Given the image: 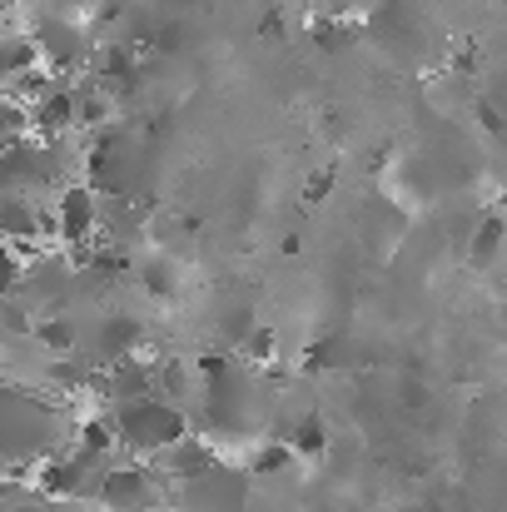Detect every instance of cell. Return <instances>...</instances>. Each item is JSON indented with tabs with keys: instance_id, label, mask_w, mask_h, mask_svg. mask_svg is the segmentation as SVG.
<instances>
[{
	"instance_id": "6da1fadb",
	"label": "cell",
	"mask_w": 507,
	"mask_h": 512,
	"mask_svg": "<svg viewBox=\"0 0 507 512\" xmlns=\"http://www.w3.org/2000/svg\"><path fill=\"white\" fill-rule=\"evenodd\" d=\"M115 428H120V448L135 458H160L169 443H179L189 433V413L179 403H169L160 393L115 403Z\"/></svg>"
},
{
	"instance_id": "7a4b0ae2",
	"label": "cell",
	"mask_w": 507,
	"mask_h": 512,
	"mask_svg": "<svg viewBox=\"0 0 507 512\" xmlns=\"http://www.w3.org/2000/svg\"><path fill=\"white\" fill-rule=\"evenodd\" d=\"M70 155L65 140H45V135H25L0 155V194H35V189H55L70 184Z\"/></svg>"
},
{
	"instance_id": "3957f363",
	"label": "cell",
	"mask_w": 507,
	"mask_h": 512,
	"mask_svg": "<svg viewBox=\"0 0 507 512\" xmlns=\"http://www.w3.org/2000/svg\"><path fill=\"white\" fill-rule=\"evenodd\" d=\"M160 478H165V473H160L155 463H110L95 498L110 512H155V508H165Z\"/></svg>"
},
{
	"instance_id": "277c9868",
	"label": "cell",
	"mask_w": 507,
	"mask_h": 512,
	"mask_svg": "<svg viewBox=\"0 0 507 512\" xmlns=\"http://www.w3.org/2000/svg\"><path fill=\"white\" fill-rule=\"evenodd\" d=\"M55 239L65 244V249H75V244H90V239H100V224H105V204H100V189L95 184H60V194H55Z\"/></svg>"
},
{
	"instance_id": "5b68a950",
	"label": "cell",
	"mask_w": 507,
	"mask_h": 512,
	"mask_svg": "<svg viewBox=\"0 0 507 512\" xmlns=\"http://www.w3.org/2000/svg\"><path fill=\"white\" fill-rule=\"evenodd\" d=\"M30 40H35V50H40V65H50V70H60V75H70V70H80V65L90 60V40H85V30H80L75 20H65V15H45V20H35Z\"/></svg>"
},
{
	"instance_id": "8992f818",
	"label": "cell",
	"mask_w": 507,
	"mask_h": 512,
	"mask_svg": "<svg viewBox=\"0 0 507 512\" xmlns=\"http://www.w3.org/2000/svg\"><path fill=\"white\" fill-rule=\"evenodd\" d=\"M244 483H249V468L219 463V468H209L204 478L179 483L184 498H189V508L184 512H239L244 508Z\"/></svg>"
},
{
	"instance_id": "52a82bcc",
	"label": "cell",
	"mask_w": 507,
	"mask_h": 512,
	"mask_svg": "<svg viewBox=\"0 0 507 512\" xmlns=\"http://www.w3.org/2000/svg\"><path fill=\"white\" fill-rule=\"evenodd\" d=\"M55 234V209H40L30 194H0V239L5 244H40Z\"/></svg>"
},
{
	"instance_id": "ba28073f",
	"label": "cell",
	"mask_w": 507,
	"mask_h": 512,
	"mask_svg": "<svg viewBox=\"0 0 507 512\" xmlns=\"http://www.w3.org/2000/svg\"><path fill=\"white\" fill-rule=\"evenodd\" d=\"M75 264L70 259H55V254H35L25 259V279H20V299H35V304H60L65 294H75Z\"/></svg>"
},
{
	"instance_id": "9c48e42d",
	"label": "cell",
	"mask_w": 507,
	"mask_h": 512,
	"mask_svg": "<svg viewBox=\"0 0 507 512\" xmlns=\"http://www.w3.org/2000/svg\"><path fill=\"white\" fill-rule=\"evenodd\" d=\"M160 473H165L169 483H194V478H204L209 468H219V448L204 438V433H184L179 443H169L160 458H150Z\"/></svg>"
},
{
	"instance_id": "30bf717a",
	"label": "cell",
	"mask_w": 507,
	"mask_h": 512,
	"mask_svg": "<svg viewBox=\"0 0 507 512\" xmlns=\"http://www.w3.org/2000/svg\"><path fill=\"white\" fill-rule=\"evenodd\" d=\"M30 130L45 135V140H65L70 130H80V105H75V90H65L60 80L30 105Z\"/></svg>"
},
{
	"instance_id": "8fae6325",
	"label": "cell",
	"mask_w": 507,
	"mask_h": 512,
	"mask_svg": "<svg viewBox=\"0 0 507 512\" xmlns=\"http://www.w3.org/2000/svg\"><path fill=\"white\" fill-rule=\"evenodd\" d=\"M105 393H110V403H130V398L155 393V363H150V358H140V353H130V358L110 363Z\"/></svg>"
},
{
	"instance_id": "7c38bea8",
	"label": "cell",
	"mask_w": 507,
	"mask_h": 512,
	"mask_svg": "<svg viewBox=\"0 0 507 512\" xmlns=\"http://www.w3.org/2000/svg\"><path fill=\"white\" fill-rule=\"evenodd\" d=\"M95 343H100V358H105V363H120V358H130V353L145 343V324L130 319V314H110V319L100 324Z\"/></svg>"
},
{
	"instance_id": "4fadbf2b",
	"label": "cell",
	"mask_w": 507,
	"mask_h": 512,
	"mask_svg": "<svg viewBox=\"0 0 507 512\" xmlns=\"http://www.w3.org/2000/svg\"><path fill=\"white\" fill-rule=\"evenodd\" d=\"M155 393L169 398V403H179V408L189 413V398H199V373H194L189 363H179V358L155 363Z\"/></svg>"
},
{
	"instance_id": "5bb4252c",
	"label": "cell",
	"mask_w": 507,
	"mask_h": 512,
	"mask_svg": "<svg viewBox=\"0 0 507 512\" xmlns=\"http://www.w3.org/2000/svg\"><path fill=\"white\" fill-rule=\"evenodd\" d=\"M299 463V453H294V443L289 438H279V443H259L254 453H249V478H279V473H289Z\"/></svg>"
},
{
	"instance_id": "9a60e30c",
	"label": "cell",
	"mask_w": 507,
	"mask_h": 512,
	"mask_svg": "<svg viewBox=\"0 0 507 512\" xmlns=\"http://www.w3.org/2000/svg\"><path fill=\"white\" fill-rule=\"evenodd\" d=\"M35 65H40V50H35L30 35H5V40H0V90H5L15 75L35 70Z\"/></svg>"
},
{
	"instance_id": "2e32d148",
	"label": "cell",
	"mask_w": 507,
	"mask_h": 512,
	"mask_svg": "<svg viewBox=\"0 0 507 512\" xmlns=\"http://www.w3.org/2000/svg\"><path fill=\"white\" fill-rule=\"evenodd\" d=\"M140 284H145V294H150V299H160V304L179 299V264H174L169 254L145 259V264H140Z\"/></svg>"
},
{
	"instance_id": "e0dca14e",
	"label": "cell",
	"mask_w": 507,
	"mask_h": 512,
	"mask_svg": "<svg viewBox=\"0 0 507 512\" xmlns=\"http://www.w3.org/2000/svg\"><path fill=\"white\" fill-rule=\"evenodd\" d=\"M289 443H294L299 463H304V458H324V448H329V423H324L319 413H304V418L294 423Z\"/></svg>"
},
{
	"instance_id": "ac0fdd59",
	"label": "cell",
	"mask_w": 507,
	"mask_h": 512,
	"mask_svg": "<svg viewBox=\"0 0 507 512\" xmlns=\"http://www.w3.org/2000/svg\"><path fill=\"white\" fill-rule=\"evenodd\" d=\"M503 239H507V224L498 219V214H488L478 229H473V249H468V259L478 264V269H488L493 259H498V249H503Z\"/></svg>"
},
{
	"instance_id": "d6986e66",
	"label": "cell",
	"mask_w": 507,
	"mask_h": 512,
	"mask_svg": "<svg viewBox=\"0 0 507 512\" xmlns=\"http://www.w3.org/2000/svg\"><path fill=\"white\" fill-rule=\"evenodd\" d=\"M25 135H30V110H25L15 95L0 90V155H5L15 140H25Z\"/></svg>"
},
{
	"instance_id": "ffe728a7",
	"label": "cell",
	"mask_w": 507,
	"mask_h": 512,
	"mask_svg": "<svg viewBox=\"0 0 507 512\" xmlns=\"http://www.w3.org/2000/svg\"><path fill=\"white\" fill-rule=\"evenodd\" d=\"M35 339L45 343L50 353H75L80 334H75V324H70L65 314H50V319H40V324H35Z\"/></svg>"
},
{
	"instance_id": "44dd1931",
	"label": "cell",
	"mask_w": 507,
	"mask_h": 512,
	"mask_svg": "<svg viewBox=\"0 0 507 512\" xmlns=\"http://www.w3.org/2000/svg\"><path fill=\"white\" fill-rule=\"evenodd\" d=\"M20 279H25V259H20V244H5V239H0V299L20 294Z\"/></svg>"
},
{
	"instance_id": "7402d4cb",
	"label": "cell",
	"mask_w": 507,
	"mask_h": 512,
	"mask_svg": "<svg viewBox=\"0 0 507 512\" xmlns=\"http://www.w3.org/2000/svg\"><path fill=\"white\" fill-rule=\"evenodd\" d=\"M0 334H35V319H30V309L10 294V299H0Z\"/></svg>"
},
{
	"instance_id": "603a6c76",
	"label": "cell",
	"mask_w": 507,
	"mask_h": 512,
	"mask_svg": "<svg viewBox=\"0 0 507 512\" xmlns=\"http://www.w3.org/2000/svg\"><path fill=\"white\" fill-rule=\"evenodd\" d=\"M239 348H244L254 363H274V358H279V339H274V329H254V334L239 343Z\"/></svg>"
},
{
	"instance_id": "cb8c5ba5",
	"label": "cell",
	"mask_w": 507,
	"mask_h": 512,
	"mask_svg": "<svg viewBox=\"0 0 507 512\" xmlns=\"http://www.w3.org/2000/svg\"><path fill=\"white\" fill-rule=\"evenodd\" d=\"M329 194V174H319V179H309V199H324Z\"/></svg>"
},
{
	"instance_id": "d4e9b609",
	"label": "cell",
	"mask_w": 507,
	"mask_h": 512,
	"mask_svg": "<svg viewBox=\"0 0 507 512\" xmlns=\"http://www.w3.org/2000/svg\"><path fill=\"white\" fill-rule=\"evenodd\" d=\"M155 512H174V508H155Z\"/></svg>"
},
{
	"instance_id": "484cf974",
	"label": "cell",
	"mask_w": 507,
	"mask_h": 512,
	"mask_svg": "<svg viewBox=\"0 0 507 512\" xmlns=\"http://www.w3.org/2000/svg\"><path fill=\"white\" fill-rule=\"evenodd\" d=\"M105 512H110V508H105Z\"/></svg>"
}]
</instances>
